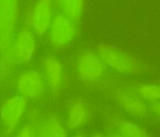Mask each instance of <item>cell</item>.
<instances>
[{
	"instance_id": "cell-1",
	"label": "cell",
	"mask_w": 160,
	"mask_h": 137,
	"mask_svg": "<svg viewBox=\"0 0 160 137\" xmlns=\"http://www.w3.org/2000/svg\"><path fill=\"white\" fill-rule=\"evenodd\" d=\"M95 50L109 71L119 76H138L145 69L140 59L117 45L102 42L95 46Z\"/></svg>"
},
{
	"instance_id": "cell-2",
	"label": "cell",
	"mask_w": 160,
	"mask_h": 137,
	"mask_svg": "<svg viewBox=\"0 0 160 137\" xmlns=\"http://www.w3.org/2000/svg\"><path fill=\"white\" fill-rule=\"evenodd\" d=\"M73 71L77 79L87 86L101 84L107 79L109 71L95 48H81L73 54Z\"/></svg>"
},
{
	"instance_id": "cell-3",
	"label": "cell",
	"mask_w": 160,
	"mask_h": 137,
	"mask_svg": "<svg viewBox=\"0 0 160 137\" xmlns=\"http://www.w3.org/2000/svg\"><path fill=\"white\" fill-rule=\"evenodd\" d=\"M21 17V0H0V61L14 62L12 42Z\"/></svg>"
},
{
	"instance_id": "cell-4",
	"label": "cell",
	"mask_w": 160,
	"mask_h": 137,
	"mask_svg": "<svg viewBox=\"0 0 160 137\" xmlns=\"http://www.w3.org/2000/svg\"><path fill=\"white\" fill-rule=\"evenodd\" d=\"M79 36L78 23L56 11L45 35L52 52L62 51L71 46Z\"/></svg>"
},
{
	"instance_id": "cell-5",
	"label": "cell",
	"mask_w": 160,
	"mask_h": 137,
	"mask_svg": "<svg viewBox=\"0 0 160 137\" xmlns=\"http://www.w3.org/2000/svg\"><path fill=\"white\" fill-rule=\"evenodd\" d=\"M12 87L15 93L28 100L29 102H38L45 97L48 92L43 75L39 68L25 67L17 73Z\"/></svg>"
},
{
	"instance_id": "cell-6",
	"label": "cell",
	"mask_w": 160,
	"mask_h": 137,
	"mask_svg": "<svg viewBox=\"0 0 160 137\" xmlns=\"http://www.w3.org/2000/svg\"><path fill=\"white\" fill-rule=\"evenodd\" d=\"M56 11V0H34L22 14L21 25L31 28L38 38L45 37Z\"/></svg>"
},
{
	"instance_id": "cell-7",
	"label": "cell",
	"mask_w": 160,
	"mask_h": 137,
	"mask_svg": "<svg viewBox=\"0 0 160 137\" xmlns=\"http://www.w3.org/2000/svg\"><path fill=\"white\" fill-rule=\"evenodd\" d=\"M39 68L43 75L47 90L53 97L60 94L67 85V68L56 53L43 54L39 60Z\"/></svg>"
},
{
	"instance_id": "cell-8",
	"label": "cell",
	"mask_w": 160,
	"mask_h": 137,
	"mask_svg": "<svg viewBox=\"0 0 160 137\" xmlns=\"http://www.w3.org/2000/svg\"><path fill=\"white\" fill-rule=\"evenodd\" d=\"M38 49V37L30 27L20 25L12 42V54L17 68H25L34 60Z\"/></svg>"
},
{
	"instance_id": "cell-9",
	"label": "cell",
	"mask_w": 160,
	"mask_h": 137,
	"mask_svg": "<svg viewBox=\"0 0 160 137\" xmlns=\"http://www.w3.org/2000/svg\"><path fill=\"white\" fill-rule=\"evenodd\" d=\"M28 106L29 101L15 92L4 98L0 105V124L5 134H12L18 129Z\"/></svg>"
},
{
	"instance_id": "cell-10",
	"label": "cell",
	"mask_w": 160,
	"mask_h": 137,
	"mask_svg": "<svg viewBox=\"0 0 160 137\" xmlns=\"http://www.w3.org/2000/svg\"><path fill=\"white\" fill-rule=\"evenodd\" d=\"M113 99L123 111L131 116L142 118L149 111L145 101L137 93L134 85L121 86L116 89L113 92Z\"/></svg>"
},
{
	"instance_id": "cell-11",
	"label": "cell",
	"mask_w": 160,
	"mask_h": 137,
	"mask_svg": "<svg viewBox=\"0 0 160 137\" xmlns=\"http://www.w3.org/2000/svg\"><path fill=\"white\" fill-rule=\"evenodd\" d=\"M92 109L82 97H73L66 108L65 125L67 130L78 131L85 127L92 118Z\"/></svg>"
},
{
	"instance_id": "cell-12",
	"label": "cell",
	"mask_w": 160,
	"mask_h": 137,
	"mask_svg": "<svg viewBox=\"0 0 160 137\" xmlns=\"http://www.w3.org/2000/svg\"><path fill=\"white\" fill-rule=\"evenodd\" d=\"M34 126L36 137H68L65 124L54 113L42 115Z\"/></svg>"
},
{
	"instance_id": "cell-13",
	"label": "cell",
	"mask_w": 160,
	"mask_h": 137,
	"mask_svg": "<svg viewBox=\"0 0 160 137\" xmlns=\"http://www.w3.org/2000/svg\"><path fill=\"white\" fill-rule=\"evenodd\" d=\"M86 0H56V10L79 23L84 16Z\"/></svg>"
},
{
	"instance_id": "cell-14",
	"label": "cell",
	"mask_w": 160,
	"mask_h": 137,
	"mask_svg": "<svg viewBox=\"0 0 160 137\" xmlns=\"http://www.w3.org/2000/svg\"><path fill=\"white\" fill-rule=\"evenodd\" d=\"M113 129L123 137H149L143 128L123 116H117Z\"/></svg>"
},
{
	"instance_id": "cell-15",
	"label": "cell",
	"mask_w": 160,
	"mask_h": 137,
	"mask_svg": "<svg viewBox=\"0 0 160 137\" xmlns=\"http://www.w3.org/2000/svg\"><path fill=\"white\" fill-rule=\"evenodd\" d=\"M138 94L143 101L154 103L160 101V85L156 83H138L134 85Z\"/></svg>"
},
{
	"instance_id": "cell-16",
	"label": "cell",
	"mask_w": 160,
	"mask_h": 137,
	"mask_svg": "<svg viewBox=\"0 0 160 137\" xmlns=\"http://www.w3.org/2000/svg\"><path fill=\"white\" fill-rule=\"evenodd\" d=\"M150 109H151L154 113L160 115V101H156V102L154 103H152L151 106H150Z\"/></svg>"
},
{
	"instance_id": "cell-17",
	"label": "cell",
	"mask_w": 160,
	"mask_h": 137,
	"mask_svg": "<svg viewBox=\"0 0 160 137\" xmlns=\"http://www.w3.org/2000/svg\"><path fill=\"white\" fill-rule=\"evenodd\" d=\"M91 137H109V134H105L102 132H95L92 135Z\"/></svg>"
},
{
	"instance_id": "cell-18",
	"label": "cell",
	"mask_w": 160,
	"mask_h": 137,
	"mask_svg": "<svg viewBox=\"0 0 160 137\" xmlns=\"http://www.w3.org/2000/svg\"><path fill=\"white\" fill-rule=\"evenodd\" d=\"M109 137H123V135H120L119 132H112V133L109 134Z\"/></svg>"
},
{
	"instance_id": "cell-19",
	"label": "cell",
	"mask_w": 160,
	"mask_h": 137,
	"mask_svg": "<svg viewBox=\"0 0 160 137\" xmlns=\"http://www.w3.org/2000/svg\"><path fill=\"white\" fill-rule=\"evenodd\" d=\"M70 137H88V136H86V135H84V134L80 133V132H77V133L73 134V135Z\"/></svg>"
}]
</instances>
